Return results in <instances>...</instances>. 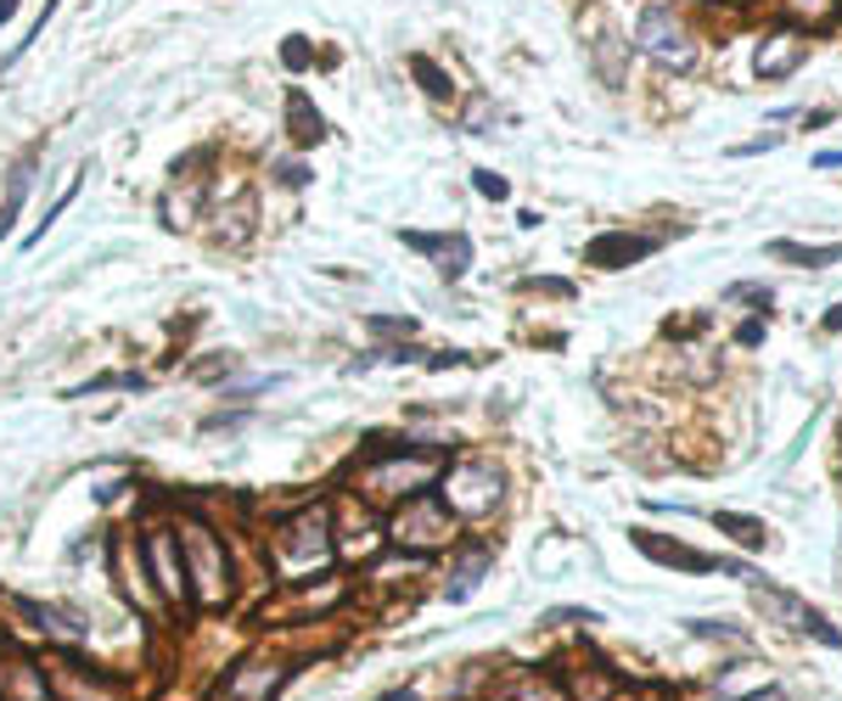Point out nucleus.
Here are the masks:
<instances>
[{"label":"nucleus","instance_id":"1","mask_svg":"<svg viewBox=\"0 0 842 701\" xmlns=\"http://www.w3.org/2000/svg\"><path fill=\"white\" fill-rule=\"evenodd\" d=\"M331 556H337V539H331L326 505H309V511L287 516L281 528L270 534V561H276V573H287L292 584L309 578L315 567H331Z\"/></svg>","mask_w":842,"mask_h":701},{"label":"nucleus","instance_id":"2","mask_svg":"<svg viewBox=\"0 0 842 701\" xmlns=\"http://www.w3.org/2000/svg\"><path fill=\"white\" fill-rule=\"evenodd\" d=\"M175 539H181V556H186L192 600L197 606H219L230 595V556H225V545L214 539V528H203V522H186Z\"/></svg>","mask_w":842,"mask_h":701},{"label":"nucleus","instance_id":"3","mask_svg":"<svg viewBox=\"0 0 842 701\" xmlns=\"http://www.w3.org/2000/svg\"><path fill=\"white\" fill-rule=\"evenodd\" d=\"M45 690H51V701H130V690H124L113 673L79 662V657H68V651L45 662Z\"/></svg>","mask_w":842,"mask_h":701},{"label":"nucleus","instance_id":"4","mask_svg":"<svg viewBox=\"0 0 842 701\" xmlns=\"http://www.w3.org/2000/svg\"><path fill=\"white\" fill-rule=\"evenodd\" d=\"M141 550H146V573H152L157 600H163V606H186V600H192V578H186V556H181L175 528H152V534L141 539Z\"/></svg>","mask_w":842,"mask_h":701},{"label":"nucleus","instance_id":"5","mask_svg":"<svg viewBox=\"0 0 842 701\" xmlns=\"http://www.w3.org/2000/svg\"><path fill=\"white\" fill-rule=\"evenodd\" d=\"M439 472H444V455H410V461L393 455V461H377L366 472V494L371 499H415Z\"/></svg>","mask_w":842,"mask_h":701},{"label":"nucleus","instance_id":"6","mask_svg":"<svg viewBox=\"0 0 842 701\" xmlns=\"http://www.w3.org/2000/svg\"><path fill=\"white\" fill-rule=\"evenodd\" d=\"M635 40L646 56H657L663 68H691L697 62V40L686 34V23L674 18L668 7H646L640 23H635Z\"/></svg>","mask_w":842,"mask_h":701},{"label":"nucleus","instance_id":"7","mask_svg":"<svg viewBox=\"0 0 842 701\" xmlns=\"http://www.w3.org/2000/svg\"><path fill=\"white\" fill-rule=\"evenodd\" d=\"M450 534H455V528H450V505L433 499V494H428V499H421V494L404 499V511L393 516V539H399L404 550H444Z\"/></svg>","mask_w":842,"mask_h":701},{"label":"nucleus","instance_id":"8","mask_svg":"<svg viewBox=\"0 0 842 701\" xmlns=\"http://www.w3.org/2000/svg\"><path fill=\"white\" fill-rule=\"evenodd\" d=\"M444 499H450V511H461V516H483V511L500 499V472H494L489 461H461V466L444 477Z\"/></svg>","mask_w":842,"mask_h":701},{"label":"nucleus","instance_id":"9","mask_svg":"<svg viewBox=\"0 0 842 701\" xmlns=\"http://www.w3.org/2000/svg\"><path fill=\"white\" fill-rule=\"evenodd\" d=\"M281 684H287V668H276V662H236L219 679L214 701H276Z\"/></svg>","mask_w":842,"mask_h":701},{"label":"nucleus","instance_id":"10","mask_svg":"<svg viewBox=\"0 0 842 701\" xmlns=\"http://www.w3.org/2000/svg\"><path fill=\"white\" fill-rule=\"evenodd\" d=\"M758 589V606L770 611V618H781L787 629H803V635H814V640H825V646H842V635L820 618L814 606H803L798 595H787V589H770V584H752Z\"/></svg>","mask_w":842,"mask_h":701},{"label":"nucleus","instance_id":"11","mask_svg":"<svg viewBox=\"0 0 842 701\" xmlns=\"http://www.w3.org/2000/svg\"><path fill=\"white\" fill-rule=\"evenodd\" d=\"M809 56V40L803 34H792V29H781V34H770L764 45H758V79H787V73H798V62Z\"/></svg>","mask_w":842,"mask_h":701},{"label":"nucleus","instance_id":"12","mask_svg":"<svg viewBox=\"0 0 842 701\" xmlns=\"http://www.w3.org/2000/svg\"><path fill=\"white\" fill-rule=\"evenodd\" d=\"M404 247H415V252H433L439 258V270L450 276V281H461L466 276V265H472V241L455 230V236H421V230H404Z\"/></svg>","mask_w":842,"mask_h":701},{"label":"nucleus","instance_id":"13","mask_svg":"<svg viewBox=\"0 0 842 701\" xmlns=\"http://www.w3.org/2000/svg\"><path fill=\"white\" fill-rule=\"evenodd\" d=\"M657 241L651 236H624V230H613V236H596L584 247V258L589 265H602V270H618V265H635V258H646Z\"/></svg>","mask_w":842,"mask_h":701},{"label":"nucleus","instance_id":"14","mask_svg":"<svg viewBox=\"0 0 842 701\" xmlns=\"http://www.w3.org/2000/svg\"><path fill=\"white\" fill-rule=\"evenodd\" d=\"M635 545H640L651 561H663V567H686V573H708V567H719L713 556L686 550V545H668V539H657V534H646V528H635Z\"/></svg>","mask_w":842,"mask_h":701},{"label":"nucleus","instance_id":"15","mask_svg":"<svg viewBox=\"0 0 842 701\" xmlns=\"http://www.w3.org/2000/svg\"><path fill=\"white\" fill-rule=\"evenodd\" d=\"M12 606L23 611V618H34V629H51V635H62V640H84V635H91V623H73L68 611L40 606V600H29V595H12Z\"/></svg>","mask_w":842,"mask_h":701},{"label":"nucleus","instance_id":"16","mask_svg":"<svg viewBox=\"0 0 842 701\" xmlns=\"http://www.w3.org/2000/svg\"><path fill=\"white\" fill-rule=\"evenodd\" d=\"M34 186V157H23L12 174H7V203H0V236H12V219L23 214V197Z\"/></svg>","mask_w":842,"mask_h":701},{"label":"nucleus","instance_id":"17","mask_svg":"<svg viewBox=\"0 0 842 701\" xmlns=\"http://www.w3.org/2000/svg\"><path fill=\"white\" fill-rule=\"evenodd\" d=\"M287 130H292V141H298V146H315V141L326 135V118L309 107V96H304V91H292V96H287Z\"/></svg>","mask_w":842,"mask_h":701},{"label":"nucleus","instance_id":"18","mask_svg":"<svg viewBox=\"0 0 842 701\" xmlns=\"http://www.w3.org/2000/svg\"><path fill=\"white\" fill-rule=\"evenodd\" d=\"M713 528L730 534V539L747 545V550H764V539H770L764 522H758V516H741V511H713Z\"/></svg>","mask_w":842,"mask_h":701},{"label":"nucleus","instance_id":"19","mask_svg":"<svg viewBox=\"0 0 842 701\" xmlns=\"http://www.w3.org/2000/svg\"><path fill=\"white\" fill-rule=\"evenodd\" d=\"M770 258L781 265H803V270H820V265H836L842 247H798V241H770Z\"/></svg>","mask_w":842,"mask_h":701},{"label":"nucleus","instance_id":"20","mask_svg":"<svg viewBox=\"0 0 842 701\" xmlns=\"http://www.w3.org/2000/svg\"><path fill=\"white\" fill-rule=\"evenodd\" d=\"M618 51H624V40H618L613 29H602V34H596V68H602V79H607V84H618V79H624Z\"/></svg>","mask_w":842,"mask_h":701},{"label":"nucleus","instance_id":"21","mask_svg":"<svg viewBox=\"0 0 842 701\" xmlns=\"http://www.w3.org/2000/svg\"><path fill=\"white\" fill-rule=\"evenodd\" d=\"M483 567H489V550H466V561H461V573H455V584H450V600H466V595L478 589Z\"/></svg>","mask_w":842,"mask_h":701},{"label":"nucleus","instance_id":"22","mask_svg":"<svg viewBox=\"0 0 842 701\" xmlns=\"http://www.w3.org/2000/svg\"><path fill=\"white\" fill-rule=\"evenodd\" d=\"M410 73H415L421 84H428V96H439V102H450V96H455V84H450V79H444V73H439L428 56H410Z\"/></svg>","mask_w":842,"mask_h":701},{"label":"nucleus","instance_id":"23","mask_svg":"<svg viewBox=\"0 0 842 701\" xmlns=\"http://www.w3.org/2000/svg\"><path fill=\"white\" fill-rule=\"evenodd\" d=\"M781 7H787V12H798V18H814V23H820V18H831V0H781Z\"/></svg>","mask_w":842,"mask_h":701},{"label":"nucleus","instance_id":"24","mask_svg":"<svg viewBox=\"0 0 842 701\" xmlns=\"http://www.w3.org/2000/svg\"><path fill=\"white\" fill-rule=\"evenodd\" d=\"M472 186H478L483 197H494V203H500L505 192H512V186H505V181H500V174H494V168H478V181H472Z\"/></svg>","mask_w":842,"mask_h":701},{"label":"nucleus","instance_id":"25","mask_svg":"<svg viewBox=\"0 0 842 701\" xmlns=\"http://www.w3.org/2000/svg\"><path fill=\"white\" fill-rule=\"evenodd\" d=\"M281 62H287V68H292V73H304V68H309V45H304V40H298V34H292V40H287V45H281Z\"/></svg>","mask_w":842,"mask_h":701},{"label":"nucleus","instance_id":"26","mask_svg":"<svg viewBox=\"0 0 842 701\" xmlns=\"http://www.w3.org/2000/svg\"><path fill=\"white\" fill-rule=\"evenodd\" d=\"M107 388H141V377H96L84 393H107Z\"/></svg>","mask_w":842,"mask_h":701},{"label":"nucleus","instance_id":"27","mask_svg":"<svg viewBox=\"0 0 842 701\" xmlns=\"http://www.w3.org/2000/svg\"><path fill=\"white\" fill-rule=\"evenodd\" d=\"M483 124H489V102L478 96V102H472V113H466V130H472V135H483Z\"/></svg>","mask_w":842,"mask_h":701},{"label":"nucleus","instance_id":"28","mask_svg":"<svg viewBox=\"0 0 842 701\" xmlns=\"http://www.w3.org/2000/svg\"><path fill=\"white\" fill-rule=\"evenodd\" d=\"M551 623H602L596 611H551Z\"/></svg>","mask_w":842,"mask_h":701},{"label":"nucleus","instance_id":"29","mask_svg":"<svg viewBox=\"0 0 842 701\" xmlns=\"http://www.w3.org/2000/svg\"><path fill=\"white\" fill-rule=\"evenodd\" d=\"M276 174H281V181H287V186H304V181H309V168H304V163H281Z\"/></svg>","mask_w":842,"mask_h":701},{"label":"nucleus","instance_id":"30","mask_svg":"<svg viewBox=\"0 0 842 701\" xmlns=\"http://www.w3.org/2000/svg\"><path fill=\"white\" fill-rule=\"evenodd\" d=\"M725 298H752V303H770V287H730Z\"/></svg>","mask_w":842,"mask_h":701},{"label":"nucleus","instance_id":"31","mask_svg":"<svg viewBox=\"0 0 842 701\" xmlns=\"http://www.w3.org/2000/svg\"><path fill=\"white\" fill-rule=\"evenodd\" d=\"M758 337H764V320H747V326H741V331H736V342H747V348H752V342H758Z\"/></svg>","mask_w":842,"mask_h":701},{"label":"nucleus","instance_id":"32","mask_svg":"<svg viewBox=\"0 0 842 701\" xmlns=\"http://www.w3.org/2000/svg\"><path fill=\"white\" fill-rule=\"evenodd\" d=\"M371 331H410V320H382V315H371Z\"/></svg>","mask_w":842,"mask_h":701},{"label":"nucleus","instance_id":"33","mask_svg":"<svg viewBox=\"0 0 842 701\" xmlns=\"http://www.w3.org/2000/svg\"><path fill=\"white\" fill-rule=\"evenodd\" d=\"M825 331H842V303H836V309L825 315Z\"/></svg>","mask_w":842,"mask_h":701},{"label":"nucleus","instance_id":"34","mask_svg":"<svg viewBox=\"0 0 842 701\" xmlns=\"http://www.w3.org/2000/svg\"><path fill=\"white\" fill-rule=\"evenodd\" d=\"M747 701H787L781 690H758V695H747Z\"/></svg>","mask_w":842,"mask_h":701},{"label":"nucleus","instance_id":"35","mask_svg":"<svg viewBox=\"0 0 842 701\" xmlns=\"http://www.w3.org/2000/svg\"><path fill=\"white\" fill-rule=\"evenodd\" d=\"M12 12H18V0H0V23H7Z\"/></svg>","mask_w":842,"mask_h":701},{"label":"nucleus","instance_id":"36","mask_svg":"<svg viewBox=\"0 0 842 701\" xmlns=\"http://www.w3.org/2000/svg\"><path fill=\"white\" fill-rule=\"evenodd\" d=\"M382 701H415V695H410V690H393V695H382Z\"/></svg>","mask_w":842,"mask_h":701},{"label":"nucleus","instance_id":"37","mask_svg":"<svg viewBox=\"0 0 842 701\" xmlns=\"http://www.w3.org/2000/svg\"><path fill=\"white\" fill-rule=\"evenodd\" d=\"M730 7H741V0H730Z\"/></svg>","mask_w":842,"mask_h":701},{"label":"nucleus","instance_id":"38","mask_svg":"<svg viewBox=\"0 0 842 701\" xmlns=\"http://www.w3.org/2000/svg\"><path fill=\"white\" fill-rule=\"evenodd\" d=\"M0 701H7V695H0Z\"/></svg>","mask_w":842,"mask_h":701}]
</instances>
